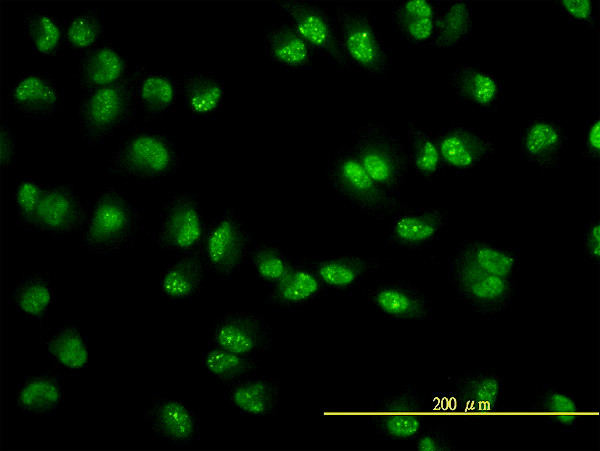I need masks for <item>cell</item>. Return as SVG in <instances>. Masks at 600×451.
I'll use <instances>...</instances> for the list:
<instances>
[{
	"label": "cell",
	"instance_id": "6da1fadb",
	"mask_svg": "<svg viewBox=\"0 0 600 451\" xmlns=\"http://www.w3.org/2000/svg\"><path fill=\"white\" fill-rule=\"evenodd\" d=\"M327 182L332 193L372 220L387 221L408 207L398 195L381 188L348 147H339L331 156Z\"/></svg>",
	"mask_w": 600,
	"mask_h": 451
},
{
	"label": "cell",
	"instance_id": "7a4b0ae2",
	"mask_svg": "<svg viewBox=\"0 0 600 451\" xmlns=\"http://www.w3.org/2000/svg\"><path fill=\"white\" fill-rule=\"evenodd\" d=\"M182 158L168 135L152 129L134 131L112 154L107 173L147 183L177 172Z\"/></svg>",
	"mask_w": 600,
	"mask_h": 451
},
{
	"label": "cell",
	"instance_id": "3957f363",
	"mask_svg": "<svg viewBox=\"0 0 600 451\" xmlns=\"http://www.w3.org/2000/svg\"><path fill=\"white\" fill-rule=\"evenodd\" d=\"M139 73L137 66L119 81L81 97L77 116L80 137L88 146L103 142L115 130L135 118Z\"/></svg>",
	"mask_w": 600,
	"mask_h": 451
},
{
	"label": "cell",
	"instance_id": "277c9868",
	"mask_svg": "<svg viewBox=\"0 0 600 451\" xmlns=\"http://www.w3.org/2000/svg\"><path fill=\"white\" fill-rule=\"evenodd\" d=\"M142 217L125 193L103 189L90 212L83 245L98 255H115L131 246L141 229Z\"/></svg>",
	"mask_w": 600,
	"mask_h": 451
},
{
	"label": "cell",
	"instance_id": "5b68a950",
	"mask_svg": "<svg viewBox=\"0 0 600 451\" xmlns=\"http://www.w3.org/2000/svg\"><path fill=\"white\" fill-rule=\"evenodd\" d=\"M351 141V150L367 174L385 191L397 195L410 166L399 137L372 121L354 128Z\"/></svg>",
	"mask_w": 600,
	"mask_h": 451
},
{
	"label": "cell",
	"instance_id": "8992f818",
	"mask_svg": "<svg viewBox=\"0 0 600 451\" xmlns=\"http://www.w3.org/2000/svg\"><path fill=\"white\" fill-rule=\"evenodd\" d=\"M342 50L352 66L376 79H384L391 69V58L378 35L376 20L366 9L340 6L334 12Z\"/></svg>",
	"mask_w": 600,
	"mask_h": 451
},
{
	"label": "cell",
	"instance_id": "52a82bcc",
	"mask_svg": "<svg viewBox=\"0 0 600 451\" xmlns=\"http://www.w3.org/2000/svg\"><path fill=\"white\" fill-rule=\"evenodd\" d=\"M449 281L462 302L487 318L500 314L518 294L515 279L484 272L454 255L449 264Z\"/></svg>",
	"mask_w": 600,
	"mask_h": 451
},
{
	"label": "cell",
	"instance_id": "ba28073f",
	"mask_svg": "<svg viewBox=\"0 0 600 451\" xmlns=\"http://www.w3.org/2000/svg\"><path fill=\"white\" fill-rule=\"evenodd\" d=\"M252 245L240 214L229 208L207 223L202 252L210 271L219 280L227 281L248 258Z\"/></svg>",
	"mask_w": 600,
	"mask_h": 451
},
{
	"label": "cell",
	"instance_id": "9c48e42d",
	"mask_svg": "<svg viewBox=\"0 0 600 451\" xmlns=\"http://www.w3.org/2000/svg\"><path fill=\"white\" fill-rule=\"evenodd\" d=\"M206 225L194 193H173L160 203L158 244L177 255L202 250Z\"/></svg>",
	"mask_w": 600,
	"mask_h": 451
},
{
	"label": "cell",
	"instance_id": "30bf717a",
	"mask_svg": "<svg viewBox=\"0 0 600 451\" xmlns=\"http://www.w3.org/2000/svg\"><path fill=\"white\" fill-rule=\"evenodd\" d=\"M281 14L301 37L318 53H324L339 71L348 72V62L332 17L319 5L301 0H281L276 3Z\"/></svg>",
	"mask_w": 600,
	"mask_h": 451
},
{
	"label": "cell",
	"instance_id": "8fae6325",
	"mask_svg": "<svg viewBox=\"0 0 600 451\" xmlns=\"http://www.w3.org/2000/svg\"><path fill=\"white\" fill-rule=\"evenodd\" d=\"M429 400L413 385L375 402L370 408L372 429L393 440L415 439L423 429Z\"/></svg>",
	"mask_w": 600,
	"mask_h": 451
},
{
	"label": "cell",
	"instance_id": "7c38bea8",
	"mask_svg": "<svg viewBox=\"0 0 600 451\" xmlns=\"http://www.w3.org/2000/svg\"><path fill=\"white\" fill-rule=\"evenodd\" d=\"M89 217L73 183L47 185L28 230L66 236L85 228Z\"/></svg>",
	"mask_w": 600,
	"mask_h": 451
},
{
	"label": "cell",
	"instance_id": "4fadbf2b",
	"mask_svg": "<svg viewBox=\"0 0 600 451\" xmlns=\"http://www.w3.org/2000/svg\"><path fill=\"white\" fill-rule=\"evenodd\" d=\"M210 345L253 356L271 351L272 337L262 312H232L221 315L215 321Z\"/></svg>",
	"mask_w": 600,
	"mask_h": 451
},
{
	"label": "cell",
	"instance_id": "5bb4252c",
	"mask_svg": "<svg viewBox=\"0 0 600 451\" xmlns=\"http://www.w3.org/2000/svg\"><path fill=\"white\" fill-rule=\"evenodd\" d=\"M450 208H409L394 213L384 247L421 250L430 246L448 224Z\"/></svg>",
	"mask_w": 600,
	"mask_h": 451
},
{
	"label": "cell",
	"instance_id": "9a60e30c",
	"mask_svg": "<svg viewBox=\"0 0 600 451\" xmlns=\"http://www.w3.org/2000/svg\"><path fill=\"white\" fill-rule=\"evenodd\" d=\"M443 168L460 175L473 172L492 157L497 145L492 137L453 123L436 134Z\"/></svg>",
	"mask_w": 600,
	"mask_h": 451
},
{
	"label": "cell",
	"instance_id": "2e32d148",
	"mask_svg": "<svg viewBox=\"0 0 600 451\" xmlns=\"http://www.w3.org/2000/svg\"><path fill=\"white\" fill-rule=\"evenodd\" d=\"M145 415L152 434L173 446L190 445L200 434L198 417L181 400L155 393Z\"/></svg>",
	"mask_w": 600,
	"mask_h": 451
},
{
	"label": "cell",
	"instance_id": "e0dca14e",
	"mask_svg": "<svg viewBox=\"0 0 600 451\" xmlns=\"http://www.w3.org/2000/svg\"><path fill=\"white\" fill-rule=\"evenodd\" d=\"M567 144L565 126L559 121L538 115L529 120L521 130L520 156L543 172L557 169Z\"/></svg>",
	"mask_w": 600,
	"mask_h": 451
},
{
	"label": "cell",
	"instance_id": "ac0fdd59",
	"mask_svg": "<svg viewBox=\"0 0 600 451\" xmlns=\"http://www.w3.org/2000/svg\"><path fill=\"white\" fill-rule=\"evenodd\" d=\"M366 299L385 317L394 320L426 321L432 316L428 295L404 281H380L364 293Z\"/></svg>",
	"mask_w": 600,
	"mask_h": 451
},
{
	"label": "cell",
	"instance_id": "d6986e66",
	"mask_svg": "<svg viewBox=\"0 0 600 451\" xmlns=\"http://www.w3.org/2000/svg\"><path fill=\"white\" fill-rule=\"evenodd\" d=\"M9 103L17 112L32 119L51 118L63 110L59 87L43 72L19 74L10 88Z\"/></svg>",
	"mask_w": 600,
	"mask_h": 451
},
{
	"label": "cell",
	"instance_id": "ffe728a7",
	"mask_svg": "<svg viewBox=\"0 0 600 451\" xmlns=\"http://www.w3.org/2000/svg\"><path fill=\"white\" fill-rule=\"evenodd\" d=\"M312 268L311 259L293 258L290 270L276 285L269 287L264 300L280 310H293L327 292Z\"/></svg>",
	"mask_w": 600,
	"mask_h": 451
},
{
	"label": "cell",
	"instance_id": "44dd1931",
	"mask_svg": "<svg viewBox=\"0 0 600 451\" xmlns=\"http://www.w3.org/2000/svg\"><path fill=\"white\" fill-rule=\"evenodd\" d=\"M128 72L126 57L112 43L102 41L82 54L77 63L81 97L119 81Z\"/></svg>",
	"mask_w": 600,
	"mask_h": 451
},
{
	"label": "cell",
	"instance_id": "7402d4cb",
	"mask_svg": "<svg viewBox=\"0 0 600 451\" xmlns=\"http://www.w3.org/2000/svg\"><path fill=\"white\" fill-rule=\"evenodd\" d=\"M449 84L457 97L480 110L499 111L503 102V82L479 65H457L450 75Z\"/></svg>",
	"mask_w": 600,
	"mask_h": 451
},
{
	"label": "cell",
	"instance_id": "603a6c76",
	"mask_svg": "<svg viewBox=\"0 0 600 451\" xmlns=\"http://www.w3.org/2000/svg\"><path fill=\"white\" fill-rule=\"evenodd\" d=\"M263 50L271 62L296 72L310 69L317 53L287 20L265 26Z\"/></svg>",
	"mask_w": 600,
	"mask_h": 451
},
{
	"label": "cell",
	"instance_id": "cb8c5ba5",
	"mask_svg": "<svg viewBox=\"0 0 600 451\" xmlns=\"http://www.w3.org/2000/svg\"><path fill=\"white\" fill-rule=\"evenodd\" d=\"M387 257L335 255L311 260V265L328 290L343 293L351 290L369 272L388 266Z\"/></svg>",
	"mask_w": 600,
	"mask_h": 451
},
{
	"label": "cell",
	"instance_id": "d4e9b609",
	"mask_svg": "<svg viewBox=\"0 0 600 451\" xmlns=\"http://www.w3.org/2000/svg\"><path fill=\"white\" fill-rule=\"evenodd\" d=\"M209 271L202 250L178 255L162 272L160 289L170 301H190L199 294Z\"/></svg>",
	"mask_w": 600,
	"mask_h": 451
},
{
	"label": "cell",
	"instance_id": "484cf974",
	"mask_svg": "<svg viewBox=\"0 0 600 451\" xmlns=\"http://www.w3.org/2000/svg\"><path fill=\"white\" fill-rule=\"evenodd\" d=\"M225 396L239 412L264 417L275 412L279 405L280 379L249 375L229 384Z\"/></svg>",
	"mask_w": 600,
	"mask_h": 451
},
{
	"label": "cell",
	"instance_id": "4316f807",
	"mask_svg": "<svg viewBox=\"0 0 600 451\" xmlns=\"http://www.w3.org/2000/svg\"><path fill=\"white\" fill-rule=\"evenodd\" d=\"M180 93L188 114L195 119L214 117L225 99L223 80L209 72H189L180 81Z\"/></svg>",
	"mask_w": 600,
	"mask_h": 451
},
{
	"label": "cell",
	"instance_id": "83f0119b",
	"mask_svg": "<svg viewBox=\"0 0 600 451\" xmlns=\"http://www.w3.org/2000/svg\"><path fill=\"white\" fill-rule=\"evenodd\" d=\"M139 69L138 104L143 109L144 121L150 122L174 107L180 93V81L171 73L149 71L144 65H139Z\"/></svg>",
	"mask_w": 600,
	"mask_h": 451
},
{
	"label": "cell",
	"instance_id": "f1b7e54d",
	"mask_svg": "<svg viewBox=\"0 0 600 451\" xmlns=\"http://www.w3.org/2000/svg\"><path fill=\"white\" fill-rule=\"evenodd\" d=\"M438 10L427 0H404L395 4L392 23L395 31L411 46H429L435 31Z\"/></svg>",
	"mask_w": 600,
	"mask_h": 451
},
{
	"label": "cell",
	"instance_id": "f546056e",
	"mask_svg": "<svg viewBox=\"0 0 600 451\" xmlns=\"http://www.w3.org/2000/svg\"><path fill=\"white\" fill-rule=\"evenodd\" d=\"M458 402L464 410L477 416L487 415L498 409L502 379L491 370L467 373L454 380Z\"/></svg>",
	"mask_w": 600,
	"mask_h": 451
},
{
	"label": "cell",
	"instance_id": "4dcf8cb0",
	"mask_svg": "<svg viewBox=\"0 0 600 451\" xmlns=\"http://www.w3.org/2000/svg\"><path fill=\"white\" fill-rule=\"evenodd\" d=\"M454 256L479 270L504 278L515 279L519 272L517 250L502 248L487 240H467L457 248Z\"/></svg>",
	"mask_w": 600,
	"mask_h": 451
},
{
	"label": "cell",
	"instance_id": "1f68e13d",
	"mask_svg": "<svg viewBox=\"0 0 600 451\" xmlns=\"http://www.w3.org/2000/svg\"><path fill=\"white\" fill-rule=\"evenodd\" d=\"M63 396L61 375L42 373L25 379L17 390L15 406L26 415L43 416L55 412Z\"/></svg>",
	"mask_w": 600,
	"mask_h": 451
},
{
	"label": "cell",
	"instance_id": "d6a6232c",
	"mask_svg": "<svg viewBox=\"0 0 600 451\" xmlns=\"http://www.w3.org/2000/svg\"><path fill=\"white\" fill-rule=\"evenodd\" d=\"M54 300L55 291L48 273L24 276L17 283L11 296V303L19 311L40 324L46 322Z\"/></svg>",
	"mask_w": 600,
	"mask_h": 451
},
{
	"label": "cell",
	"instance_id": "836d02e7",
	"mask_svg": "<svg viewBox=\"0 0 600 451\" xmlns=\"http://www.w3.org/2000/svg\"><path fill=\"white\" fill-rule=\"evenodd\" d=\"M474 18L472 6L467 1H454L438 11L433 39L429 47L457 48L472 34Z\"/></svg>",
	"mask_w": 600,
	"mask_h": 451
},
{
	"label": "cell",
	"instance_id": "e575fe53",
	"mask_svg": "<svg viewBox=\"0 0 600 451\" xmlns=\"http://www.w3.org/2000/svg\"><path fill=\"white\" fill-rule=\"evenodd\" d=\"M44 345L48 356L67 370L77 372L88 364L86 340L74 324L70 323L55 330L46 338Z\"/></svg>",
	"mask_w": 600,
	"mask_h": 451
},
{
	"label": "cell",
	"instance_id": "d590c367",
	"mask_svg": "<svg viewBox=\"0 0 600 451\" xmlns=\"http://www.w3.org/2000/svg\"><path fill=\"white\" fill-rule=\"evenodd\" d=\"M407 132V153L410 165L414 168L417 176L425 182H430L444 169L436 135L412 120L408 121Z\"/></svg>",
	"mask_w": 600,
	"mask_h": 451
},
{
	"label": "cell",
	"instance_id": "8d00e7d4",
	"mask_svg": "<svg viewBox=\"0 0 600 451\" xmlns=\"http://www.w3.org/2000/svg\"><path fill=\"white\" fill-rule=\"evenodd\" d=\"M104 28L103 9L71 15L62 22L64 44L72 52L82 55L102 42Z\"/></svg>",
	"mask_w": 600,
	"mask_h": 451
},
{
	"label": "cell",
	"instance_id": "74e56055",
	"mask_svg": "<svg viewBox=\"0 0 600 451\" xmlns=\"http://www.w3.org/2000/svg\"><path fill=\"white\" fill-rule=\"evenodd\" d=\"M25 36L36 53L44 57L56 56L63 41L62 23L44 10L27 11L23 17Z\"/></svg>",
	"mask_w": 600,
	"mask_h": 451
},
{
	"label": "cell",
	"instance_id": "f35d334b",
	"mask_svg": "<svg viewBox=\"0 0 600 451\" xmlns=\"http://www.w3.org/2000/svg\"><path fill=\"white\" fill-rule=\"evenodd\" d=\"M204 370L218 382L231 384L255 373L259 364L250 355L237 354L209 345L201 359Z\"/></svg>",
	"mask_w": 600,
	"mask_h": 451
},
{
	"label": "cell",
	"instance_id": "ab89813d",
	"mask_svg": "<svg viewBox=\"0 0 600 451\" xmlns=\"http://www.w3.org/2000/svg\"><path fill=\"white\" fill-rule=\"evenodd\" d=\"M259 280L269 287L276 285L288 273L293 258L278 241L253 244L247 258Z\"/></svg>",
	"mask_w": 600,
	"mask_h": 451
},
{
	"label": "cell",
	"instance_id": "60d3db41",
	"mask_svg": "<svg viewBox=\"0 0 600 451\" xmlns=\"http://www.w3.org/2000/svg\"><path fill=\"white\" fill-rule=\"evenodd\" d=\"M532 410L540 413L547 423L556 424L565 430H573L580 421L579 409L571 393L556 391L543 386L537 389Z\"/></svg>",
	"mask_w": 600,
	"mask_h": 451
},
{
	"label": "cell",
	"instance_id": "b9f144b4",
	"mask_svg": "<svg viewBox=\"0 0 600 451\" xmlns=\"http://www.w3.org/2000/svg\"><path fill=\"white\" fill-rule=\"evenodd\" d=\"M47 185L41 184L31 177L24 176L17 180L14 199L18 225L28 230Z\"/></svg>",
	"mask_w": 600,
	"mask_h": 451
},
{
	"label": "cell",
	"instance_id": "7bdbcfd3",
	"mask_svg": "<svg viewBox=\"0 0 600 451\" xmlns=\"http://www.w3.org/2000/svg\"><path fill=\"white\" fill-rule=\"evenodd\" d=\"M556 7L570 23L592 27L597 19L591 0H561Z\"/></svg>",
	"mask_w": 600,
	"mask_h": 451
},
{
	"label": "cell",
	"instance_id": "ee69618b",
	"mask_svg": "<svg viewBox=\"0 0 600 451\" xmlns=\"http://www.w3.org/2000/svg\"><path fill=\"white\" fill-rule=\"evenodd\" d=\"M416 447L420 451L454 450V440L448 433L445 425H435L422 429L414 439Z\"/></svg>",
	"mask_w": 600,
	"mask_h": 451
},
{
	"label": "cell",
	"instance_id": "f6af8a7d",
	"mask_svg": "<svg viewBox=\"0 0 600 451\" xmlns=\"http://www.w3.org/2000/svg\"><path fill=\"white\" fill-rule=\"evenodd\" d=\"M583 241L585 260L598 264L600 261V220L597 216L585 224Z\"/></svg>",
	"mask_w": 600,
	"mask_h": 451
},
{
	"label": "cell",
	"instance_id": "bcb514c9",
	"mask_svg": "<svg viewBox=\"0 0 600 451\" xmlns=\"http://www.w3.org/2000/svg\"><path fill=\"white\" fill-rule=\"evenodd\" d=\"M582 156L587 160L600 161V117L596 115L587 123L584 130V145Z\"/></svg>",
	"mask_w": 600,
	"mask_h": 451
},
{
	"label": "cell",
	"instance_id": "7dc6e473",
	"mask_svg": "<svg viewBox=\"0 0 600 451\" xmlns=\"http://www.w3.org/2000/svg\"><path fill=\"white\" fill-rule=\"evenodd\" d=\"M16 136L7 122H3L0 132V159L3 170H10L15 162Z\"/></svg>",
	"mask_w": 600,
	"mask_h": 451
}]
</instances>
